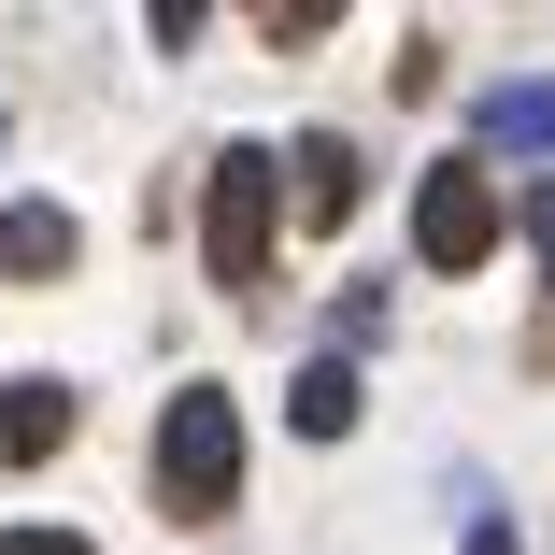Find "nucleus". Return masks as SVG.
<instances>
[{"mask_svg": "<svg viewBox=\"0 0 555 555\" xmlns=\"http://www.w3.org/2000/svg\"><path fill=\"white\" fill-rule=\"evenodd\" d=\"M413 257H427V271H485V257H499V185H485V157H441V171L413 185Z\"/></svg>", "mask_w": 555, "mask_h": 555, "instance_id": "obj_3", "label": "nucleus"}, {"mask_svg": "<svg viewBox=\"0 0 555 555\" xmlns=\"http://www.w3.org/2000/svg\"><path fill=\"white\" fill-rule=\"evenodd\" d=\"M271 185H285V214H299V229H343V214L371 199L357 143H327V129H313V143H285V157H271Z\"/></svg>", "mask_w": 555, "mask_h": 555, "instance_id": "obj_4", "label": "nucleus"}, {"mask_svg": "<svg viewBox=\"0 0 555 555\" xmlns=\"http://www.w3.org/2000/svg\"><path fill=\"white\" fill-rule=\"evenodd\" d=\"M229 499H243V399L229 385H171V413H157V513L214 527Z\"/></svg>", "mask_w": 555, "mask_h": 555, "instance_id": "obj_1", "label": "nucleus"}, {"mask_svg": "<svg viewBox=\"0 0 555 555\" xmlns=\"http://www.w3.org/2000/svg\"><path fill=\"white\" fill-rule=\"evenodd\" d=\"M271 229H285L271 143H229V157H214V185H199V257L229 271V285H257V271H271Z\"/></svg>", "mask_w": 555, "mask_h": 555, "instance_id": "obj_2", "label": "nucleus"}, {"mask_svg": "<svg viewBox=\"0 0 555 555\" xmlns=\"http://www.w3.org/2000/svg\"><path fill=\"white\" fill-rule=\"evenodd\" d=\"M0 555H86L72 527H0Z\"/></svg>", "mask_w": 555, "mask_h": 555, "instance_id": "obj_9", "label": "nucleus"}, {"mask_svg": "<svg viewBox=\"0 0 555 555\" xmlns=\"http://www.w3.org/2000/svg\"><path fill=\"white\" fill-rule=\"evenodd\" d=\"M527 243H541V257H555V185H541V199H527Z\"/></svg>", "mask_w": 555, "mask_h": 555, "instance_id": "obj_10", "label": "nucleus"}, {"mask_svg": "<svg viewBox=\"0 0 555 555\" xmlns=\"http://www.w3.org/2000/svg\"><path fill=\"white\" fill-rule=\"evenodd\" d=\"M485 143H555V86H499L485 100Z\"/></svg>", "mask_w": 555, "mask_h": 555, "instance_id": "obj_8", "label": "nucleus"}, {"mask_svg": "<svg viewBox=\"0 0 555 555\" xmlns=\"http://www.w3.org/2000/svg\"><path fill=\"white\" fill-rule=\"evenodd\" d=\"M72 243H86V229H72L57 199H15V214H0V285H57Z\"/></svg>", "mask_w": 555, "mask_h": 555, "instance_id": "obj_5", "label": "nucleus"}, {"mask_svg": "<svg viewBox=\"0 0 555 555\" xmlns=\"http://www.w3.org/2000/svg\"><path fill=\"white\" fill-rule=\"evenodd\" d=\"M285 413H299V441H343V427H357V371H343V357H313Z\"/></svg>", "mask_w": 555, "mask_h": 555, "instance_id": "obj_7", "label": "nucleus"}, {"mask_svg": "<svg viewBox=\"0 0 555 555\" xmlns=\"http://www.w3.org/2000/svg\"><path fill=\"white\" fill-rule=\"evenodd\" d=\"M72 441V385H0V456H57Z\"/></svg>", "mask_w": 555, "mask_h": 555, "instance_id": "obj_6", "label": "nucleus"}]
</instances>
